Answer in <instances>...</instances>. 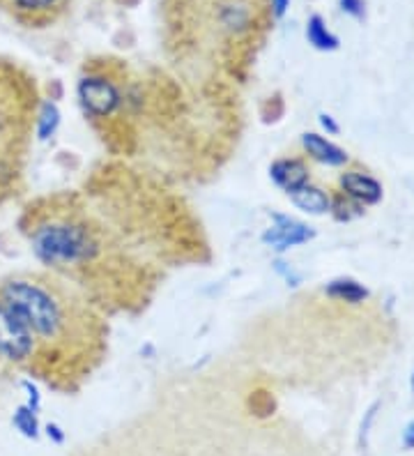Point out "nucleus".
Segmentation results:
<instances>
[{
	"instance_id": "f03ea898",
	"label": "nucleus",
	"mask_w": 414,
	"mask_h": 456,
	"mask_svg": "<svg viewBox=\"0 0 414 456\" xmlns=\"http://www.w3.org/2000/svg\"><path fill=\"white\" fill-rule=\"evenodd\" d=\"M97 240L83 224L69 219H46L30 233V249L42 265L69 267L97 256Z\"/></svg>"
},
{
	"instance_id": "6ab92c4d",
	"label": "nucleus",
	"mask_w": 414,
	"mask_h": 456,
	"mask_svg": "<svg viewBox=\"0 0 414 456\" xmlns=\"http://www.w3.org/2000/svg\"><path fill=\"white\" fill-rule=\"evenodd\" d=\"M401 443H403L405 450H414V419L405 424L403 434H401Z\"/></svg>"
},
{
	"instance_id": "f257e3e1",
	"label": "nucleus",
	"mask_w": 414,
	"mask_h": 456,
	"mask_svg": "<svg viewBox=\"0 0 414 456\" xmlns=\"http://www.w3.org/2000/svg\"><path fill=\"white\" fill-rule=\"evenodd\" d=\"M0 300L21 318L37 344H51L69 332V302L53 286L30 277H12L0 284Z\"/></svg>"
},
{
	"instance_id": "4468645a",
	"label": "nucleus",
	"mask_w": 414,
	"mask_h": 456,
	"mask_svg": "<svg viewBox=\"0 0 414 456\" xmlns=\"http://www.w3.org/2000/svg\"><path fill=\"white\" fill-rule=\"evenodd\" d=\"M12 427H14V431H19V434L28 440H37L39 436H42L39 412H35L33 408H28L26 403L14 408V412H12Z\"/></svg>"
},
{
	"instance_id": "0eeeda50",
	"label": "nucleus",
	"mask_w": 414,
	"mask_h": 456,
	"mask_svg": "<svg viewBox=\"0 0 414 456\" xmlns=\"http://www.w3.org/2000/svg\"><path fill=\"white\" fill-rule=\"evenodd\" d=\"M338 184H341L343 194L354 200V203H359V206H376L382 200V184L373 175H366V173H343Z\"/></svg>"
},
{
	"instance_id": "6e6552de",
	"label": "nucleus",
	"mask_w": 414,
	"mask_h": 456,
	"mask_svg": "<svg viewBox=\"0 0 414 456\" xmlns=\"http://www.w3.org/2000/svg\"><path fill=\"white\" fill-rule=\"evenodd\" d=\"M302 148L311 159L331 168L343 167V164H348L350 159L348 152L343 151V148H338L337 143H331V141H327L325 136H321V134L315 132L302 134Z\"/></svg>"
},
{
	"instance_id": "dca6fc26",
	"label": "nucleus",
	"mask_w": 414,
	"mask_h": 456,
	"mask_svg": "<svg viewBox=\"0 0 414 456\" xmlns=\"http://www.w3.org/2000/svg\"><path fill=\"white\" fill-rule=\"evenodd\" d=\"M338 7H341L343 14H348L357 21L366 17V0H338Z\"/></svg>"
},
{
	"instance_id": "20e7f679",
	"label": "nucleus",
	"mask_w": 414,
	"mask_h": 456,
	"mask_svg": "<svg viewBox=\"0 0 414 456\" xmlns=\"http://www.w3.org/2000/svg\"><path fill=\"white\" fill-rule=\"evenodd\" d=\"M37 351V339L21 318L0 300V357L7 362H26Z\"/></svg>"
},
{
	"instance_id": "1a4fd4ad",
	"label": "nucleus",
	"mask_w": 414,
	"mask_h": 456,
	"mask_svg": "<svg viewBox=\"0 0 414 456\" xmlns=\"http://www.w3.org/2000/svg\"><path fill=\"white\" fill-rule=\"evenodd\" d=\"M290 203L295 208H299L306 215H315V217H321V215H327L331 212V199L327 191H322L321 187H313V184H304L299 187L297 191L293 194H288Z\"/></svg>"
},
{
	"instance_id": "4be33fe9",
	"label": "nucleus",
	"mask_w": 414,
	"mask_h": 456,
	"mask_svg": "<svg viewBox=\"0 0 414 456\" xmlns=\"http://www.w3.org/2000/svg\"><path fill=\"white\" fill-rule=\"evenodd\" d=\"M410 387H412V392H414V371H412V376H410Z\"/></svg>"
},
{
	"instance_id": "a211bd4d",
	"label": "nucleus",
	"mask_w": 414,
	"mask_h": 456,
	"mask_svg": "<svg viewBox=\"0 0 414 456\" xmlns=\"http://www.w3.org/2000/svg\"><path fill=\"white\" fill-rule=\"evenodd\" d=\"M377 408H380V403H373V406L366 411V418H364V422H361V434H359V443H364V445H366V438H369L370 424H373V419H376Z\"/></svg>"
},
{
	"instance_id": "7ed1b4c3",
	"label": "nucleus",
	"mask_w": 414,
	"mask_h": 456,
	"mask_svg": "<svg viewBox=\"0 0 414 456\" xmlns=\"http://www.w3.org/2000/svg\"><path fill=\"white\" fill-rule=\"evenodd\" d=\"M77 97L83 113L93 118H109L122 106V93L104 74H85L78 78Z\"/></svg>"
},
{
	"instance_id": "9d476101",
	"label": "nucleus",
	"mask_w": 414,
	"mask_h": 456,
	"mask_svg": "<svg viewBox=\"0 0 414 456\" xmlns=\"http://www.w3.org/2000/svg\"><path fill=\"white\" fill-rule=\"evenodd\" d=\"M5 7H10L17 17L30 19V21H42L51 19L61 10L65 0H3Z\"/></svg>"
},
{
	"instance_id": "f3484780",
	"label": "nucleus",
	"mask_w": 414,
	"mask_h": 456,
	"mask_svg": "<svg viewBox=\"0 0 414 456\" xmlns=\"http://www.w3.org/2000/svg\"><path fill=\"white\" fill-rule=\"evenodd\" d=\"M42 431H45L46 438L51 440V445H62V443H65V440H67V434H65V431H62L61 424L49 422L45 428H42Z\"/></svg>"
},
{
	"instance_id": "aec40b11",
	"label": "nucleus",
	"mask_w": 414,
	"mask_h": 456,
	"mask_svg": "<svg viewBox=\"0 0 414 456\" xmlns=\"http://www.w3.org/2000/svg\"><path fill=\"white\" fill-rule=\"evenodd\" d=\"M318 123H321V127L325 129L327 134H338V132H341V127H338L337 120H334V118H331V116H327V113H321V116H318Z\"/></svg>"
},
{
	"instance_id": "ddd939ff",
	"label": "nucleus",
	"mask_w": 414,
	"mask_h": 456,
	"mask_svg": "<svg viewBox=\"0 0 414 456\" xmlns=\"http://www.w3.org/2000/svg\"><path fill=\"white\" fill-rule=\"evenodd\" d=\"M306 39H309V45L318 51H337L338 46H341L338 35H334L327 28L325 19H322L321 14H311L309 21H306Z\"/></svg>"
},
{
	"instance_id": "9b49d317",
	"label": "nucleus",
	"mask_w": 414,
	"mask_h": 456,
	"mask_svg": "<svg viewBox=\"0 0 414 456\" xmlns=\"http://www.w3.org/2000/svg\"><path fill=\"white\" fill-rule=\"evenodd\" d=\"M62 123V113H61V106L55 104L53 100H42L37 109V116H35V136L37 141L46 143L51 141L58 134Z\"/></svg>"
},
{
	"instance_id": "39448f33",
	"label": "nucleus",
	"mask_w": 414,
	"mask_h": 456,
	"mask_svg": "<svg viewBox=\"0 0 414 456\" xmlns=\"http://www.w3.org/2000/svg\"><path fill=\"white\" fill-rule=\"evenodd\" d=\"M313 238V228L293 217H286V215H272V226L263 233V242L279 254L293 249V247L306 245Z\"/></svg>"
},
{
	"instance_id": "423d86ee",
	"label": "nucleus",
	"mask_w": 414,
	"mask_h": 456,
	"mask_svg": "<svg viewBox=\"0 0 414 456\" xmlns=\"http://www.w3.org/2000/svg\"><path fill=\"white\" fill-rule=\"evenodd\" d=\"M270 178L279 190L293 194L299 187L309 184L311 168L299 157H279L270 164Z\"/></svg>"
},
{
	"instance_id": "2eb2a0df",
	"label": "nucleus",
	"mask_w": 414,
	"mask_h": 456,
	"mask_svg": "<svg viewBox=\"0 0 414 456\" xmlns=\"http://www.w3.org/2000/svg\"><path fill=\"white\" fill-rule=\"evenodd\" d=\"M21 390L26 392V406L33 408L35 412L42 411V392H39L37 383H33L30 379L21 380Z\"/></svg>"
},
{
	"instance_id": "f8f14e48",
	"label": "nucleus",
	"mask_w": 414,
	"mask_h": 456,
	"mask_svg": "<svg viewBox=\"0 0 414 456\" xmlns=\"http://www.w3.org/2000/svg\"><path fill=\"white\" fill-rule=\"evenodd\" d=\"M325 295L331 300L348 302V305H359L369 297V289L364 284H359L357 279L350 277H338L331 279L329 284L325 286Z\"/></svg>"
},
{
	"instance_id": "412c9836",
	"label": "nucleus",
	"mask_w": 414,
	"mask_h": 456,
	"mask_svg": "<svg viewBox=\"0 0 414 456\" xmlns=\"http://www.w3.org/2000/svg\"><path fill=\"white\" fill-rule=\"evenodd\" d=\"M270 7H272V17L283 19L286 17L288 7H290V0H270Z\"/></svg>"
}]
</instances>
